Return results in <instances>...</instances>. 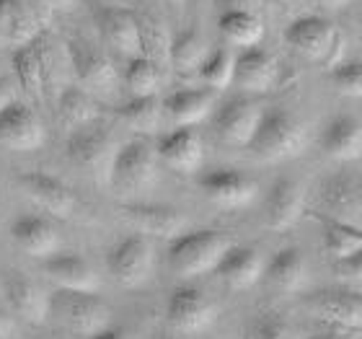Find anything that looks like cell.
<instances>
[{
  "label": "cell",
  "instance_id": "obj_27",
  "mask_svg": "<svg viewBox=\"0 0 362 339\" xmlns=\"http://www.w3.org/2000/svg\"><path fill=\"white\" fill-rule=\"evenodd\" d=\"M264 280L282 293H298L308 285V259L298 246L279 249L264 267Z\"/></svg>",
  "mask_w": 362,
  "mask_h": 339
},
{
  "label": "cell",
  "instance_id": "obj_2",
  "mask_svg": "<svg viewBox=\"0 0 362 339\" xmlns=\"http://www.w3.org/2000/svg\"><path fill=\"white\" fill-rule=\"evenodd\" d=\"M233 246V241L220 231H187L176 236L168 246V267L181 277H197L204 272H215L220 259Z\"/></svg>",
  "mask_w": 362,
  "mask_h": 339
},
{
  "label": "cell",
  "instance_id": "obj_18",
  "mask_svg": "<svg viewBox=\"0 0 362 339\" xmlns=\"http://www.w3.org/2000/svg\"><path fill=\"white\" fill-rule=\"evenodd\" d=\"M305 207V189L298 179L282 176L269 187L264 200V218L267 226L274 231H287L293 228L303 215Z\"/></svg>",
  "mask_w": 362,
  "mask_h": 339
},
{
  "label": "cell",
  "instance_id": "obj_14",
  "mask_svg": "<svg viewBox=\"0 0 362 339\" xmlns=\"http://www.w3.org/2000/svg\"><path fill=\"white\" fill-rule=\"evenodd\" d=\"M96 26L104 42L124 57H140L143 54V37H140V21L135 13H129L119 6H101L96 11Z\"/></svg>",
  "mask_w": 362,
  "mask_h": 339
},
{
  "label": "cell",
  "instance_id": "obj_11",
  "mask_svg": "<svg viewBox=\"0 0 362 339\" xmlns=\"http://www.w3.org/2000/svg\"><path fill=\"white\" fill-rule=\"evenodd\" d=\"M18 187L31 202H37L42 210H47L54 218H70L78 207L76 192L60 181L57 176H49L45 171H26L18 173Z\"/></svg>",
  "mask_w": 362,
  "mask_h": 339
},
{
  "label": "cell",
  "instance_id": "obj_23",
  "mask_svg": "<svg viewBox=\"0 0 362 339\" xmlns=\"http://www.w3.org/2000/svg\"><path fill=\"white\" fill-rule=\"evenodd\" d=\"M279 68L274 54L262 47H249L246 52L235 57V76L233 84L251 93H264L277 84Z\"/></svg>",
  "mask_w": 362,
  "mask_h": 339
},
{
  "label": "cell",
  "instance_id": "obj_26",
  "mask_svg": "<svg viewBox=\"0 0 362 339\" xmlns=\"http://www.w3.org/2000/svg\"><path fill=\"white\" fill-rule=\"evenodd\" d=\"M321 148L334 161L362 159V122L349 114L334 117L321 132Z\"/></svg>",
  "mask_w": 362,
  "mask_h": 339
},
{
  "label": "cell",
  "instance_id": "obj_22",
  "mask_svg": "<svg viewBox=\"0 0 362 339\" xmlns=\"http://www.w3.org/2000/svg\"><path fill=\"white\" fill-rule=\"evenodd\" d=\"M42 275L49 282L65 290H86V293H98V280L96 270L86 262L81 254H52L42 262Z\"/></svg>",
  "mask_w": 362,
  "mask_h": 339
},
{
  "label": "cell",
  "instance_id": "obj_39",
  "mask_svg": "<svg viewBox=\"0 0 362 339\" xmlns=\"http://www.w3.org/2000/svg\"><path fill=\"white\" fill-rule=\"evenodd\" d=\"M329 81L341 96L362 98V62H344L339 68H334Z\"/></svg>",
  "mask_w": 362,
  "mask_h": 339
},
{
  "label": "cell",
  "instance_id": "obj_38",
  "mask_svg": "<svg viewBox=\"0 0 362 339\" xmlns=\"http://www.w3.org/2000/svg\"><path fill=\"white\" fill-rule=\"evenodd\" d=\"M140 21V37H143V54L151 60H163L171 57V37L166 34L163 23L156 18H137Z\"/></svg>",
  "mask_w": 362,
  "mask_h": 339
},
{
  "label": "cell",
  "instance_id": "obj_9",
  "mask_svg": "<svg viewBox=\"0 0 362 339\" xmlns=\"http://www.w3.org/2000/svg\"><path fill=\"white\" fill-rule=\"evenodd\" d=\"M68 54L70 62H73V70H76L78 81L86 91H90L93 96H109L114 93L119 78H117V70H114L112 60L106 57L104 52H98L88 42L83 39H73L68 42Z\"/></svg>",
  "mask_w": 362,
  "mask_h": 339
},
{
  "label": "cell",
  "instance_id": "obj_49",
  "mask_svg": "<svg viewBox=\"0 0 362 339\" xmlns=\"http://www.w3.org/2000/svg\"><path fill=\"white\" fill-rule=\"evenodd\" d=\"M160 339H179V337H160Z\"/></svg>",
  "mask_w": 362,
  "mask_h": 339
},
{
  "label": "cell",
  "instance_id": "obj_8",
  "mask_svg": "<svg viewBox=\"0 0 362 339\" xmlns=\"http://www.w3.org/2000/svg\"><path fill=\"white\" fill-rule=\"evenodd\" d=\"M316 200L326 218L362 228V179L352 173H334L318 184Z\"/></svg>",
  "mask_w": 362,
  "mask_h": 339
},
{
  "label": "cell",
  "instance_id": "obj_30",
  "mask_svg": "<svg viewBox=\"0 0 362 339\" xmlns=\"http://www.w3.org/2000/svg\"><path fill=\"white\" fill-rule=\"evenodd\" d=\"M57 120L65 130L76 132L98 120V101L96 96L86 91L83 86H68L60 91L57 98Z\"/></svg>",
  "mask_w": 362,
  "mask_h": 339
},
{
  "label": "cell",
  "instance_id": "obj_45",
  "mask_svg": "<svg viewBox=\"0 0 362 339\" xmlns=\"http://www.w3.org/2000/svg\"><path fill=\"white\" fill-rule=\"evenodd\" d=\"M86 339H127L122 329H104V332L93 334V337H86Z\"/></svg>",
  "mask_w": 362,
  "mask_h": 339
},
{
  "label": "cell",
  "instance_id": "obj_40",
  "mask_svg": "<svg viewBox=\"0 0 362 339\" xmlns=\"http://www.w3.org/2000/svg\"><path fill=\"white\" fill-rule=\"evenodd\" d=\"M334 275L341 280H349V282H360L362 285V249L355 254L344 256L339 262H334Z\"/></svg>",
  "mask_w": 362,
  "mask_h": 339
},
{
  "label": "cell",
  "instance_id": "obj_12",
  "mask_svg": "<svg viewBox=\"0 0 362 339\" xmlns=\"http://www.w3.org/2000/svg\"><path fill=\"white\" fill-rule=\"evenodd\" d=\"M264 109L251 101V98H230L212 114V127L218 132L220 140L230 145H243L249 148L251 137L257 132L259 122H262Z\"/></svg>",
  "mask_w": 362,
  "mask_h": 339
},
{
  "label": "cell",
  "instance_id": "obj_17",
  "mask_svg": "<svg viewBox=\"0 0 362 339\" xmlns=\"http://www.w3.org/2000/svg\"><path fill=\"white\" fill-rule=\"evenodd\" d=\"M122 215L127 223L137 228L143 236H166L174 241L176 236L187 234V218L184 212L168 205H151V202H132L122 207Z\"/></svg>",
  "mask_w": 362,
  "mask_h": 339
},
{
  "label": "cell",
  "instance_id": "obj_10",
  "mask_svg": "<svg viewBox=\"0 0 362 339\" xmlns=\"http://www.w3.org/2000/svg\"><path fill=\"white\" fill-rule=\"evenodd\" d=\"M215 314H218L215 303L194 285H181L168 295L166 321L176 332H202L204 326L212 324Z\"/></svg>",
  "mask_w": 362,
  "mask_h": 339
},
{
  "label": "cell",
  "instance_id": "obj_43",
  "mask_svg": "<svg viewBox=\"0 0 362 339\" xmlns=\"http://www.w3.org/2000/svg\"><path fill=\"white\" fill-rule=\"evenodd\" d=\"M13 101H16V91H13V86H11V81L0 78V112H3L8 104H13Z\"/></svg>",
  "mask_w": 362,
  "mask_h": 339
},
{
  "label": "cell",
  "instance_id": "obj_31",
  "mask_svg": "<svg viewBox=\"0 0 362 339\" xmlns=\"http://www.w3.org/2000/svg\"><path fill=\"white\" fill-rule=\"evenodd\" d=\"M117 117L122 120L124 127H129L132 132H158L160 120H163V101L158 96H137L129 98L127 104H122L117 109Z\"/></svg>",
  "mask_w": 362,
  "mask_h": 339
},
{
  "label": "cell",
  "instance_id": "obj_5",
  "mask_svg": "<svg viewBox=\"0 0 362 339\" xmlns=\"http://www.w3.org/2000/svg\"><path fill=\"white\" fill-rule=\"evenodd\" d=\"M52 8L45 0H0V47H26L42 37Z\"/></svg>",
  "mask_w": 362,
  "mask_h": 339
},
{
  "label": "cell",
  "instance_id": "obj_24",
  "mask_svg": "<svg viewBox=\"0 0 362 339\" xmlns=\"http://www.w3.org/2000/svg\"><path fill=\"white\" fill-rule=\"evenodd\" d=\"M264 259H262V254L254 246H238V243H233L226 251V256L220 259L218 267H215V275L226 285L243 290V287L257 285L259 280L264 277Z\"/></svg>",
  "mask_w": 362,
  "mask_h": 339
},
{
  "label": "cell",
  "instance_id": "obj_7",
  "mask_svg": "<svg viewBox=\"0 0 362 339\" xmlns=\"http://www.w3.org/2000/svg\"><path fill=\"white\" fill-rule=\"evenodd\" d=\"M106 267L119 285L137 287L151 277L153 272V243L148 236L132 234L122 239L109 254H106Z\"/></svg>",
  "mask_w": 362,
  "mask_h": 339
},
{
  "label": "cell",
  "instance_id": "obj_29",
  "mask_svg": "<svg viewBox=\"0 0 362 339\" xmlns=\"http://www.w3.org/2000/svg\"><path fill=\"white\" fill-rule=\"evenodd\" d=\"M215 93L210 88H181L163 98V114L176 127H194L197 122L210 117Z\"/></svg>",
  "mask_w": 362,
  "mask_h": 339
},
{
  "label": "cell",
  "instance_id": "obj_3",
  "mask_svg": "<svg viewBox=\"0 0 362 339\" xmlns=\"http://www.w3.org/2000/svg\"><path fill=\"white\" fill-rule=\"evenodd\" d=\"M49 316L60 326H65L68 332L93 337V334L109 329L112 311L104 298H98V293L57 287L49 295Z\"/></svg>",
  "mask_w": 362,
  "mask_h": 339
},
{
  "label": "cell",
  "instance_id": "obj_25",
  "mask_svg": "<svg viewBox=\"0 0 362 339\" xmlns=\"http://www.w3.org/2000/svg\"><path fill=\"white\" fill-rule=\"evenodd\" d=\"M6 298L11 303V309L29 324H45V318H49V295L29 280L26 275L16 272L6 282Z\"/></svg>",
  "mask_w": 362,
  "mask_h": 339
},
{
  "label": "cell",
  "instance_id": "obj_13",
  "mask_svg": "<svg viewBox=\"0 0 362 339\" xmlns=\"http://www.w3.org/2000/svg\"><path fill=\"white\" fill-rule=\"evenodd\" d=\"M45 143V127L37 112L23 101H13L0 112V145L8 151H37Z\"/></svg>",
  "mask_w": 362,
  "mask_h": 339
},
{
  "label": "cell",
  "instance_id": "obj_35",
  "mask_svg": "<svg viewBox=\"0 0 362 339\" xmlns=\"http://www.w3.org/2000/svg\"><path fill=\"white\" fill-rule=\"evenodd\" d=\"M124 88L137 96H156L160 88V65L151 57H132L124 68Z\"/></svg>",
  "mask_w": 362,
  "mask_h": 339
},
{
  "label": "cell",
  "instance_id": "obj_36",
  "mask_svg": "<svg viewBox=\"0 0 362 339\" xmlns=\"http://www.w3.org/2000/svg\"><path fill=\"white\" fill-rule=\"evenodd\" d=\"M199 76L210 88H226L233 84L235 76V57L230 50H212L207 60L199 68Z\"/></svg>",
  "mask_w": 362,
  "mask_h": 339
},
{
  "label": "cell",
  "instance_id": "obj_28",
  "mask_svg": "<svg viewBox=\"0 0 362 339\" xmlns=\"http://www.w3.org/2000/svg\"><path fill=\"white\" fill-rule=\"evenodd\" d=\"M11 236L31 256L47 259V256L60 251V234H57V228L47 218H39V215H21L11 226Z\"/></svg>",
  "mask_w": 362,
  "mask_h": 339
},
{
  "label": "cell",
  "instance_id": "obj_6",
  "mask_svg": "<svg viewBox=\"0 0 362 339\" xmlns=\"http://www.w3.org/2000/svg\"><path fill=\"white\" fill-rule=\"evenodd\" d=\"M158 151L145 137H132L119 145L112 168V184L124 195H137L156 184Z\"/></svg>",
  "mask_w": 362,
  "mask_h": 339
},
{
  "label": "cell",
  "instance_id": "obj_21",
  "mask_svg": "<svg viewBox=\"0 0 362 339\" xmlns=\"http://www.w3.org/2000/svg\"><path fill=\"white\" fill-rule=\"evenodd\" d=\"M156 151L166 166L179 173H194L204 159L202 137L194 127H174L171 132L160 135Z\"/></svg>",
  "mask_w": 362,
  "mask_h": 339
},
{
  "label": "cell",
  "instance_id": "obj_20",
  "mask_svg": "<svg viewBox=\"0 0 362 339\" xmlns=\"http://www.w3.org/2000/svg\"><path fill=\"white\" fill-rule=\"evenodd\" d=\"M13 70L18 78V86L31 101L42 104L49 84V70H47V42L45 37L34 39L31 45L13 50Z\"/></svg>",
  "mask_w": 362,
  "mask_h": 339
},
{
  "label": "cell",
  "instance_id": "obj_15",
  "mask_svg": "<svg viewBox=\"0 0 362 339\" xmlns=\"http://www.w3.org/2000/svg\"><path fill=\"white\" fill-rule=\"evenodd\" d=\"M199 189L220 207H241L257 197L259 184L238 168H212L199 176Z\"/></svg>",
  "mask_w": 362,
  "mask_h": 339
},
{
  "label": "cell",
  "instance_id": "obj_32",
  "mask_svg": "<svg viewBox=\"0 0 362 339\" xmlns=\"http://www.w3.org/2000/svg\"><path fill=\"white\" fill-rule=\"evenodd\" d=\"M318 226H321V239H324V249L329 251L334 262H339L344 256L355 254L362 249V228L341 223V220L316 215Z\"/></svg>",
  "mask_w": 362,
  "mask_h": 339
},
{
  "label": "cell",
  "instance_id": "obj_19",
  "mask_svg": "<svg viewBox=\"0 0 362 339\" xmlns=\"http://www.w3.org/2000/svg\"><path fill=\"white\" fill-rule=\"evenodd\" d=\"M305 309L332 326L362 329V293L355 290H321L305 298Z\"/></svg>",
  "mask_w": 362,
  "mask_h": 339
},
{
  "label": "cell",
  "instance_id": "obj_1",
  "mask_svg": "<svg viewBox=\"0 0 362 339\" xmlns=\"http://www.w3.org/2000/svg\"><path fill=\"white\" fill-rule=\"evenodd\" d=\"M305 140H308L305 125L295 114L287 109H267L251 137L249 151L254 159L272 163V161L295 159L305 148Z\"/></svg>",
  "mask_w": 362,
  "mask_h": 339
},
{
  "label": "cell",
  "instance_id": "obj_4",
  "mask_svg": "<svg viewBox=\"0 0 362 339\" xmlns=\"http://www.w3.org/2000/svg\"><path fill=\"white\" fill-rule=\"evenodd\" d=\"M117 151H119V145H117L114 135L104 125H96V122L83 130H76L65 143V156L70 163L98 184L112 181Z\"/></svg>",
  "mask_w": 362,
  "mask_h": 339
},
{
  "label": "cell",
  "instance_id": "obj_33",
  "mask_svg": "<svg viewBox=\"0 0 362 339\" xmlns=\"http://www.w3.org/2000/svg\"><path fill=\"white\" fill-rule=\"evenodd\" d=\"M207 54H210L207 52V39L197 26H192V29H184L171 39V57H168V62L179 73H192V70L202 68Z\"/></svg>",
  "mask_w": 362,
  "mask_h": 339
},
{
  "label": "cell",
  "instance_id": "obj_41",
  "mask_svg": "<svg viewBox=\"0 0 362 339\" xmlns=\"http://www.w3.org/2000/svg\"><path fill=\"white\" fill-rule=\"evenodd\" d=\"M226 11H246V13H257L264 6V0H218Z\"/></svg>",
  "mask_w": 362,
  "mask_h": 339
},
{
  "label": "cell",
  "instance_id": "obj_42",
  "mask_svg": "<svg viewBox=\"0 0 362 339\" xmlns=\"http://www.w3.org/2000/svg\"><path fill=\"white\" fill-rule=\"evenodd\" d=\"M310 339H357V334L352 329H344V326H329L324 332L313 334Z\"/></svg>",
  "mask_w": 362,
  "mask_h": 339
},
{
  "label": "cell",
  "instance_id": "obj_16",
  "mask_svg": "<svg viewBox=\"0 0 362 339\" xmlns=\"http://www.w3.org/2000/svg\"><path fill=\"white\" fill-rule=\"evenodd\" d=\"M285 42L310 60H324L334 50L337 29L324 16H300L285 29Z\"/></svg>",
  "mask_w": 362,
  "mask_h": 339
},
{
  "label": "cell",
  "instance_id": "obj_34",
  "mask_svg": "<svg viewBox=\"0 0 362 339\" xmlns=\"http://www.w3.org/2000/svg\"><path fill=\"white\" fill-rule=\"evenodd\" d=\"M220 31L228 42H233L238 47H259L262 37H264V21L259 18V13H246V11H226L218 21Z\"/></svg>",
  "mask_w": 362,
  "mask_h": 339
},
{
  "label": "cell",
  "instance_id": "obj_44",
  "mask_svg": "<svg viewBox=\"0 0 362 339\" xmlns=\"http://www.w3.org/2000/svg\"><path fill=\"white\" fill-rule=\"evenodd\" d=\"M318 8H329V11H339V8H347L352 0H313Z\"/></svg>",
  "mask_w": 362,
  "mask_h": 339
},
{
  "label": "cell",
  "instance_id": "obj_37",
  "mask_svg": "<svg viewBox=\"0 0 362 339\" xmlns=\"http://www.w3.org/2000/svg\"><path fill=\"white\" fill-rule=\"evenodd\" d=\"M246 339H298V337H295V329L290 326V321L282 314L264 311V314H257L246 324Z\"/></svg>",
  "mask_w": 362,
  "mask_h": 339
},
{
  "label": "cell",
  "instance_id": "obj_47",
  "mask_svg": "<svg viewBox=\"0 0 362 339\" xmlns=\"http://www.w3.org/2000/svg\"><path fill=\"white\" fill-rule=\"evenodd\" d=\"M11 326H13V324H11V318H8V314H6V311H0V337L11 332Z\"/></svg>",
  "mask_w": 362,
  "mask_h": 339
},
{
  "label": "cell",
  "instance_id": "obj_46",
  "mask_svg": "<svg viewBox=\"0 0 362 339\" xmlns=\"http://www.w3.org/2000/svg\"><path fill=\"white\" fill-rule=\"evenodd\" d=\"M49 8H57V11H68V8H73L78 3V0H45Z\"/></svg>",
  "mask_w": 362,
  "mask_h": 339
},
{
  "label": "cell",
  "instance_id": "obj_48",
  "mask_svg": "<svg viewBox=\"0 0 362 339\" xmlns=\"http://www.w3.org/2000/svg\"><path fill=\"white\" fill-rule=\"evenodd\" d=\"M168 3H176V6H181V3H184V0H168Z\"/></svg>",
  "mask_w": 362,
  "mask_h": 339
}]
</instances>
